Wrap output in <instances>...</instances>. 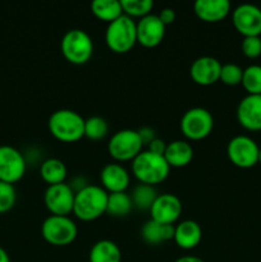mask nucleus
I'll return each instance as SVG.
<instances>
[{
    "label": "nucleus",
    "mask_w": 261,
    "mask_h": 262,
    "mask_svg": "<svg viewBox=\"0 0 261 262\" xmlns=\"http://www.w3.org/2000/svg\"><path fill=\"white\" fill-rule=\"evenodd\" d=\"M107 192L96 184H87L74 194L73 214L82 222H92L106 212Z\"/></svg>",
    "instance_id": "obj_1"
},
{
    "label": "nucleus",
    "mask_w": 261,
    "mask_h": 262,
    "mask_svg": "<svg viewBox=\"0 0 261 262\" xmlns=\"http://www.w3.org/2000/svg\"><path fill=\"white\" fill-rule=\"evenodd\" d=\"M170 171V166L163 155L151 151H141L132 160V173L143 184L161 183L165 181Z\"/></svg>",
    "instance_id": "obj_2"
},
{
    "label": "nucleus",
    "mask_w": 261,
    "mask_h": 262,
    "mask_svg": "<svg viewBox=\"0 0 261 262\" xmlns=\"http://www.w3.org/2000/svg\"><path fill=\"white\" fill-rule=\"evenodd\" d=\"M51 135L61 142H76L84 137V119L71 109H59L49 117Z\"/></svg>",
    "instance_id": "obj_3"
},
{
    "label": "nucleus",
    "mask_w": 261,
    "mask_h": 262,
    "mask_svg": "<svg viewBox=\"0 0 261 262\" xmlns=\"http://www.w3.org/2000/svg\"><path fill=\"white\" fill-rule=\"evenodd\" d=\"M105 42L107 48L117 54H124L137 42L136 22L128 15L122 14L113 22L107 23L105 31Z\"/></svg>",
    "instance_id": "obj_4"
},
{
    "label": "nucleus",
    "mask_w": 261,
    "mask_h": 262,
    "mask_svg": "<svg viewBox=\"0 0 261 262\" xmlns=\"http://www.w3.org/2000/svg\"><path fill=\"white\" fill-rule=\"evenodd\" d=\"M63 56L72 64L82 66L91 59L94 53V42L86 31L73 28L64 33L60 41Z\"/></svg>",
    "instance_id": "obj_5"
},
{
    "label": "nucleus",
    "mask_w": 261,
    "mask_h": 262,
    "mask_svg": "<svg viewBox=\"0 0 261 262\" xmlns=\"http://www.w3.org/2000/svg\"><path fill=\"white\" fill-rule=\"evenodd\" d=\"M41 234L50 245L68 246L77 238L78 228L69 216L50 215L41 225Z\"/></svg>",
    "instance_id": "obj_6"
},
{
    "label": "nucleus",
    "mask_w": 261,
    "mask_h": 262,
    "mask_svg": "<svg viewBox=\"0 0 261 262\" xmlns=\"http://www.w3.org/2000/svg\"><path fill=\"white\" fill-rule=\"evenodd\" d=\"M212 128L214 118L205 107H191L181 118V130L189 140L199 141L207 137Z\"/></svg>",
    "instance_id": "obj_7"
},
{
    "label": "nucleus",
    "mask_w": 261,
    "mask_h": 262,
    "mask_svg": "<svg viewBox=\"0 0 261 262\" xmlns=\"http://www.w3.org/2000/svg\"><path fill=\"white\" fill-rule=\"evenodd\" d=\"M143 143L135 129H122L110 137L107 150L112 158L118 161L133 160L142 151Z\"/></svg>",
    "instance_id": "obj_8"
},
{
    "label": "nucleus",
    "mask_w": 261,
    "mask_h": 262,
    "mask_svg": "<svg viewBox=\"0 0 261 262\" xmlns=\"http://www.w3.org/2000/svg\"><path fill=\"white\" fill-rule=\"evenodd\" d=\"M258 151L260 147L256 141L242 135L233 137L227 146L230 163L241 169H250L258 164Z\"/></svg>",
    "instance_id": "obj_9"
},
{
    "label": "nucleus",
    "mask_w": 261,
    "mask_h": 262,
    "mask_svg": "<svg viewBox=\"0 0 261 262\" xmlns=\"http://www.w3.org/2000/svg\"><path fill=\"white\" fill-rule=\"evenodd\" d=\"M74 194L76 192L72 189L71 184L64 183L48 186L44 193V204L51 215L59 216H68L73 212Z\"/></svg>",
    "instance_id": "obj_10"
},
{
    "label": "nucleus",
    "mask_w": 261,
    "mask_h": 262,
    "mask_svg": "<svg viewBox=\"0 0 261 262\" xmlns=\"http://www.w3.org/2000/svg\"><path fill=\"white\" fill-rule=\"evenodd\" d=\"M26 173V160L20 151L9 145H0V181L15 183Z\"/></svg>",
    "instance_id": "obj_11"
},
{
    "label": "nucleus",
    "mask_w": 261,
    "mask_h": 262,
    "mask_svg": "<svg viewBox=\"0 0 261 262\" xmlns=\"http://www.w3.org/2000/svg\"><path fill=\"white\" fill-rule=\"evenodd\" d=\"M232 22L235 30L243 36L261 35V9L253 4H241L234 8Z\"/></svg>",
    "instance_id": "obj_12"
},
{
    "label": "nucleus",
    "mask_w": 261,
    "mask_h": 262,
    "mask_svg": "<svg viewBox=\"0 0 261 262\" xmlns=\"http://www.w3.org/2000/svg\"><path fill=\"white\" fill-rule=\"evenodd\" d=\"M151 219L161 224L173 225L182 215V201L173 193L158 194L150 209Z\"/></svg>",
    "instance_id": "obj_13"
},
{
    "label": "nucleus",
    "mask_w": 261,
    "mask_h": 262,
    "mask_svg": "<svg viewBox=\"0 0 261 262\" xmlns=\"http://www.w3.org/2000/svg\"><path fill=\"white\" fill-rule=\"evenodd\" d=\"M166 26L160 20L158 14L145 15L136 23L137 42L145 48H155L163 41Z\"/></svg>",
    "instance_id": "obj_14"
},
{
    "label": "nucleus",
    "mask_w": 261,
    "mask_h": 262,
    "mask_svg": "<svg viewBox=\"0 0 261 262\" xmlns=\"http://www.w3.org/2000/svg\"><path fill=\"white\" fill-rule=\"evenodd\" d=\"M223 64L214 56L204 55L197 58L189 68V76L201 86H210L219 81Z\"/></svg>",
    "instance_id": "obj_15"
},
{
    "label": "nucleus",
    "mask_w": 261,
    "mask_h": 262,
    "mask_svg": "<svg viewBox=\"0 0 261 262\" xmlns=\"http://www.w3.org/2000/svg\"><path fill=\"white\" fill-rule=\"evenodd\" d=\"M238 123L245 129L261 130V95H247L237 106Z\"/></svg>",
    "instance_id": "obj_16"
},
{
    "label": "nucleus",
    "mask_w": 261,
    "mask_h": 262,
    "mask_svg": "<svg viewBox=\"0 0 261 262\" xmlns=\"http://www.w3.org/2000/svg\"><path fill=\"white\" fill-rule=\"evenodd\" d=\"M100 181L107 193L125 192L129 186V173L120 164H106L100 171Z\"/></svg>",
    "instance_id": "obj_17"
},
{
    "label": "nucleus",
    "mask_w": 261,
    "mask_h": 262,
    "mask_svg": "<svg viewBox=\"0 0 261 262\" xmlns=\"http://www.w3.org/2000/svg\"><path fill=\"white\" fill-rule=\"evenodd\" d=\"M194 13L201 20L207 23L220 22L230 12L228 0H197L193 4Z\"/></svg>",
    "instance_id": "obj_18"
},
{
    "label": "nucleus",
    "mask_w": 261,
    "mask_h": 262,
    "mask_svg": "<svg viewBox=\"0 0 261 262\" xmlns=\"http://www.w3.org/2000/svg\"><path fill=\"white\" fill-rule=\"evenodd\" d=\"M174 242L182 250L197 247L202 239V229L194 220H183L174 227Z\"/></svg>",
    "instance_id": "obj_19"
},
{
    "label": "nucleus",
    "mask_w": 261,
    "mask_h": 262,
    "mask_svg": "<svg viewBox=\"0 0 261 262\" xmlns=\"http://www.w3.org/2000/svg\"><path fill=\"white\" fill-rule=\"evenodd\" d=\"M166 163L169 166L174 168H182L188 165L193 159V147L188 142L182 140L171 141L166 145V150L164 152Z\"/></svg>",
    "instance_id": "obj_20"
},
{
    "label": "nucleus",
    "mask_w": 261,
    "mask_h": 262,
    "mask_svg": "<svg viewBox=\"0 0 261 262\" xmlns=\"http://www.w3.org/2000/svg\"><path fill=\"white\" fill-rule=\"evenodd\" d=\"M141 237L147 245L158 246L174 238V225L161 224L150 219L141 228Z\"/></svg>",
    "instance_id": "obj_21"
},
{
    "label": "nucleus",
    "mask_w": 261,
    "mask_h": 262,
    "mask_svg": "<svg viewBox=\"0 0 261 262\" xmlns=\"http://www.w3.org/2000/svg\"><path fill=\"white\" fill-rule=\"evenodd\" d=\"M89 260L90 262H122V251L113 241H97L90 250Z\"/></svg>",
    "instance_id": "obj_22"
},
{
    "label": "nucleus",
    "mask_w": 261,
    "mask_h": 262,
    "mask_svg": "<svg viewBox=\"0 0 261 262\" xmlns=\"http://www.w3.org/2000/svg\"><path fill=\"white\" fill-rule=\"evenodd\" d=\"M67 170L66 164L61 160L56 158H50L46 159L40 166V176L49 186H53V184H59L64 183L67 178Z\"/></svg>",
    "instance_id": "obj_23"
},
{
    "label": "nucleus",
    "mask_w": 261,
    "mask_h": 262,
    "mask_svg": "<svg viewBox=\"0 0 261 262\" xmlns=\"http://www.w3.org/2000/svg\"><path fill=\"white\" fill-rule=\"evenodd\" d=\"M91 10L95 17L107 23L124 14L119 0H94L91 3Z\"/></svg>",
    "instance_id": "obj_24"
},
{
    "label": "nucleus",
    "mask_w": 261,
    "mask_h": 262,
    "mask_svg": "<svg viewBox=\"0 0 261 262\" xmlns=\"http://www.w3.org/2000/svg\"><path fill=\"white\" fill-rule=\"evenodd\" d=\"M133 209V202L127 192H114L107 194L106 214L114 217L127 216Z\"/></svg>",
    "instance_id": "obj_25"
},
{
    "label": "nucleus",
    "mask_w": 261,
    "mask_h": 262,
    "mask_svg": "<svg viewBox=\"0 0 261 262\" xmlns=\"http://www.w3.org/2000/svg\"><path fill=\"white\" fill-rule=\"evenodd\" d=\"M156 197H158V192L154 188V186L143 183L137 184L130 194L133 206L140 210H148V211H150Z\"/></svg>",
    "instance_id": "obj_26"
},
{
    "label": "nucleus",
    "mask_w": 261,
    "mask_h": 262,
    "mask_svg": "<svg viewBox=\"0 0 261 262\" xmlns=\"http://www.w3.org/2000/svg\"><path fill=\"white\" fill-rule=\"evenodd\" d=\"M241 84L248 92V95H261V66L252 64L243 69Z\"/></svg>",
    "instance_id": "obj_27"
},
{
    "label": "nucleus",
    "mask_w": 261,
    "mask_h": 262,
    "mask_svg": "<svg viewBox=\"0 0 261 262\" xmlns=\"http://www.w3.org/2000/svg\"><path fill=\"white\" fill-rule=\"evenodd\" d=\"M107 132H109V124L102 117L94 115L89 119H84V137L89 140H102Z\"/></svg>",
    "instance_id": "obj_28"
},
{
    "label": "nucleus",
    "mask_w": 261,
    "mask_h": 262,
    "mask_svg": "<svg viewBox=\"0 0 261 262\" xmlns=\"http://www.w3.org/2000/svg\"><path fill=\"white\" fill-rule=\"evenodd\" d=\"M123 13L128 17H145L154 8L153 0H120Z\"/></svg>",
    "instance_id": "obj_29"
},
{
    "label": "nucleus",
    "mask_w": 261,
    "mask_h": 262,
    "mask_svg": "<svg viewBox=\"0 0 261 262\" xmlns=\"http://www.w3.org/2000/svg\"><path fill=\"white\" fill-rule=\"evenodd\" d=\"M242 77L243 69L238 64L227 63L222 66L219 81H222L224 84H228V86H237L242 82Z\"/></svg>",
    "instance_id": "obj_30"
},
{
    "label": "nucleus",
    "mask_w": 261,
    "mask_h": 262,
    "mask_svg": "<svg viewBox=\"0 0 261 262\" xmlns=\"http://www.w3.org/2000/svg\"><path fill=\"white\" fill-rule=\"evenodd\" d=\"M17 193L13 184L0 181V212H7L14 206Z\"/></svg>",
    "instance_id": "obj_31"
},
{
    "label": "nucleus",
    "mask_w": 261,
    "mask_h": 262,
    "mask_svg": "<svg viewBox=\"0 0 261 262\" xmlns=\"http://www.w3.org/2000/svg\"><path fill=\"white\" fill-rule=\"evenodd\" d=\"M243 55L250 59H256L261 55V37L260 36H248L243 37L242 45Z\"/></svg>",
    "instance_id": "obj_32"
},
{
    "label": "nucleus",
    "mask_w": 261,
    "mask_h": 262,
    "mask_svg": "<svg viewBox=\"0 0 261 262\" xmlns=\"http://www.w3.org/2000/svg\"><path fill=\"white\" fill-rule=\"evenodd\" d=\"M138 135H140L141 141H142L143 146L145 145H150L151 141H154L156 138V133L155 130L153 129L151 127H142L137 130Z\"/></svg>",
    "instance_id": "obj_33"
},
{
    "label": "nucleus",
    "mask_w": 261,
    "mask_h": 262,
    "mask_svg": "<svg viewBox=\"0 0 261 262\" xmlns=\"http://www.w3.org/2000/svg\"><path fill=\"white\" fill-rule=\"evenodd\" d=\"M166 145H168V143H166L165 141H163V140H160V138L156 137L155 140L151 141L150 145L147 146L148 147L147 150L151 151V152H154V154H158V155L164 156V152H165V150H166Z\"/></svg>",
    "instance_id": "obj_34"
},
{
    "label": "nucleus",
    "mask_w": 261,
    "mask_h": 262,
    "mask_svg": "<svg viewBox=\"0 0 261 262\" xmlns=\"http://www.w3.org/2000/svg\"><path fill=\"white\" fill-rule=\"evenodd\" d=\"M158 15L159 18H160L161 22L165 26L170 25V23H173L174 20H176V12H174V9H171V8H164V9H161V12L159 13Z\"/></svg>",
    "instance_id": "obj_35"
},
{
    "label": "nucleus",
    "mask_w": 261,
    "mask_h": 262,
    "mask_svg": "<svg viewBox=\"0 0 261 262\" xmlns=\"http://www.w3.org/2000/svg\"><path fill=\"white\" fill-rule=\"evenodd\" d=\"M174 262H205L202 258L196 257V256H183V257H179L178 260Z\"/></svg>",
    "instance_id": "obj_36"
},
{
    "label": "nucleus",
    "mask_w": 261,
    "mask_h": 262,
    "mask_svg": "<svg viewBox=\"0 0 261 262\" xmlns=\"http://www.w3.org/2000/svg\"><path fill=\"white\" fill-rule=\"evenodd\" d=\"M0 262H10L9 255L2 246H0Z\"/></svg>",
    "instance_id": "obj_37"
},
{
    "label": "nucleus",
    "mask_w": 261,
    "mask_h": 262,
    "mask_svg": "<svg viewBox=\"0 0 261 262\" xmlns=\"http://www.w3.org/2000/svg\"><path fill=\"white\" fill-rule=\"evenodd\" d=\"M258 163L261 164V147H260V151H258Z\"/></svg>",
    "instance_id": "obj_38"
}]
</instances>
